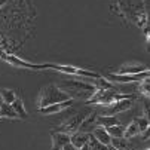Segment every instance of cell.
<instances>
[{
  "instance_id": "26",
  "label": "cell",
  "mask_w": 150,
  "mask_h": 150,
  "mask_svg": "<svg viewBox=\"0 0 150 150\" xmlns=\"http://www.w3.org/2000/svg\"><path fill=\"white\" fill-rule=\"evenodd\" d=\"M144 34H146V42H147V51H150V28H144Z\"/></svg>"
},
{
  "instance_id": "27",
  "label": "cell",
  "mask_w": 150,
  "mask_h": 150,
  "mask_svg": "<svg viewBox=\"0 0 150 150\" xmlns=\"http://www.w3.org/2000/svg\"><path fill=\"white\" fill-rule=\"evenodd\" d=\"M141 135H143V141L150 140V125L146 128V131H144V132H141Z\"/></svg>"
},
{
  "instance_id": "7",
  "label": "cell",
  "mask_w": 150,
  "mask_h": 150,
  "mask_svg": "<svg viewBox=\"0 0 150 150\" xmlns=\"http://www.w3.org/2000/svg\"><path fill=\"white\" fill-rule=\"evenodd\" d=\"M150 77V69L138 73V74H116V73H109L107 79L112 83H131V82H143L144 79Z\"/></svg>"
},
{
  "instance_id": "35",
  "label": "cell",
  "mask_w": 150,
  "mask_h": 150,
  "mask_svg": "<svg viewBox=\"0 0 150 150\" xmlns=\"http://www.w3.org/2000/svg\"><path fill=\"white\" fill-rule=\"evenodd\" d=\"M0 117H2V116H0Z\"/></svg>"
},
{
  "instance_id": "19",
  "label": "cell",
  "mask_w": 150,
  "mask_h": 150,
  "mask_svg": "<svg viewBox=\"0 0 150 150\" xmlns=\"http://www.w3.org/2000/svg\"><path fill=\"white\" fill-rule=\"evenodd\" d=\"M105 129H107V132H109V135L112 138H120L125 134V126H122L120 123L115 125V126H110V128H105Z\"/></svg>"
},
{
  "instance_id": "33",
  "label": "cell",
  "mask_w": 150,
  "mask_h": 150,
  "mask_svg": "<svg viewBox=\"0 0 150 150\" xmlns=\"http://www.w3.org/2000/svg\"><path fill=\"white\" fill-rule=\"evenodd\" d=\"M146 150H150V147H149V149H146Z\"/></svg>"
},
{
  "instance_id": "1",
  "label": "cell",
  "mask_w": 150,
  "mask_h": 150,
  "mask_svg": "<svg viewBox=\"0 0 150 150\" xmlns=\"http://www.w3.org/2000/svg\"><path fill=\"white\" fill-rule=\"evenodd\" d=\"M61 89L66 92L73 100H83L88 101L97 91V88L92 83L88 82H80V80H70V82H62Z\"/></svg>"
},
{
  "instance_id": "25",
  "label": "cell",
  "mask_w": 150,
  "mask_h": 150,
  "mask_svg": "<svg viewBox=\"0 0 150 150\" xmlns=\"http://www.w3.org/2000/svg\"><path fill=\"white\" fill-rule=\"evenodd\" d=\"M143 107H144V113L147 115L146 117H147V120H149V123H150V98H146V100H144Z\"/></svg>"
},
{
  "instance_id": "30",
  "label": "cell",
  "mask_w": 150,
  "mask_h": 150,
  "mask_svg": "<svg viewBox=\"0 0 150 150\" xmlns=\"http://www.w3.org/2000/svg\"><path fill=\"white\" fill-rule=\"evenodd\" d=\"M3 45V37H2V34H0V46Z\"/></svg>"
},
{
  "instance_id": "23",
  "label": "cell",
  "mask_w": 150,
  "mask_h": 150,
  "mask_svg": "<svg viewBox=\"0 0 150 150\" xmlns=\"http://www.w3.org/2000/svg\"><path fill=\"white\" fill-rule=\"evenodd\" d=\"M140 91H141L147 98H150V77H147V79H144L143 82H140Z\"/></svg>"
},
{
  "instance_id": "2",
  "label": "cell",
  "mask_w": 150,
  "mask_h": 150,
  "mask_svg": "<svg viewBox=\"0 0 150 150\" xmlns=\"http://www.w3.org/2000/svg\"><path fill=\"white\" fill-rule=\"evenodd\" d=\"M70 97L64 92L59 86L51 83V85H46V86H43L40 89V94L37 97V105H39V109H43V107L52 105L55 103L66 101Z\"/></svg>"
},
{
  "instance_id": "17",
  "label": "cell",
  "mask_w": 150,
  "mask_h": 150,
  "mask_svg": "<svg viewBox=\"0 0 150 150\" xmlns=\"http://www.w3.org/2000/svg\"><path fill=\"white\" fill-rule=\"evenodd\" d=\"M138 134H141V131H140V128H138L137 122L132 119L129 123H128V126H125V134H123V137L129 140V138H134V137H137Z\"/></svg>"
},
{
  "instance_id": "24",
  "label": "cell",
  "mask_w": 150,
  "mask_h": 150,
  "mask_svg": "<svg viewBox=\"0 0 150 150\" xmlns=\"http://www.w3.org/2000/svg\"><path fill=\"white\" fill-rule=\"evenodd\" d=\"M134 120L137 122V125H138V128H140V131H141V132H144V131H146V128L150 125L146 116H137V117H134Z\"/></svg>"
},
{
  "instance_id": "22",
  "label": "cell",
  "mask_w": 150,
  "mask_h": 150,
  "mask_svg": "<svg viewBox=\"0 0 150 150\" xmlns=\"http://www.w3.org/2000/svg\"><path fill=\"white\" fill-rule=\"evenodd\" d=\"M89 150H110V146H104L103 143H100L98 140H95L92 137V134H89V143H88Z\"/></svg>"
},
{
  "instance_id": "13",
  "label": "cell",
  "mask_w": 150,
  "mask_h": 150,
  "mask_svg": "<svg viewBox=\"0 0 150 150\" xmlns=\"http://www.w3.org/2000/svg\"><path fill=\"white\" fill-rule=\"evenodd\" d=\"M67 143H70V135L64 132H52V149H62Z\"/></svg>"
},
{
  "instance_id": "31",
  "label": "cell",
  "mask_w": 150,
  "mask_h": 150,
  "mask_svg": "<svg viewBox=\"0 0 150 150\" xmlns=\"http://www.w3.org/2000/svg\"><path fill=\"white\" fill-rule=\"evenodd\" d=\"M110 150H116V149H113V147H110Z\"/></svg>"
},
{
  "instance_id": "29",
  "label": "cell",
  "mask_w": 150,
  "mask_h": 150,
  "mask_svg": "<svg viewBox=\"0 0 150 150\" xmlns=\"http://www.w3.org/2000/svg\"><path fill=\"white\" fill-rule=\"evenodd\" d=\"M5 3H6V0H0V8H2Z\"/></svg>"
},
{
  "instance_id": "5",
  "label": "cell",
  "mask_w": 150,
  "mask_h": 150,
  "mask_svg": "<svg viewBox=\"0 0 150 150\" xmlns=\"http://www.w3.org/2000/svg\"><path fill=\"white\" fill-rule=\"evenodd\" d=\"M0 58H2L3 61H6L8 64H11V66L19 67V69H28V70H46V69H48V62H46V64H33V62H28V61L21 59V58L16 57V55L6 54L5 51H0Z\"/></svg>"
},
{
  "instance_id": "8",
  "label": "cell",
  "mask_w": 150,
  "mask_h": 150,
  "mask_svg": "<svg viewBox=\"0 0 150 150\" xmlns=\"http://www.w3.org/2000/svg\"><path fill=\"white\" fill-rule=\"evenodd\" d=\"M134 105V98H125V100H119L116 103H113L112 105H107L104 115H109V116H116L119 113L128 112Z\"/></svg>"
},
{
  "instance_id": "11",
  "label": "cell",
  "mask_w": 150,
  "mask_h": 150,
  "mask_svg": "<svg viewBox=\"0 0 150 150\" xmlns=\"http://www.w3.org/2000/svg\"><path fill=\"white\" fill-rule=\"evenodd\" d=\"M70 143H71L74 147L82 149V147H85V146H88V143H89V134L77 131V132H74V134L70 135Z\"/></svg>"
},
{
  "instance_id": "18",
  "label": "cell",
  "mask_w": 150,
  "mask_h": 150,
  "mask_svg": "<svg viewBox=\"0 0 150 150\" xmlns=\"http://www.w3.org/2000/svg\"><path fill=\"white\" fill-rule=\"evenodd\" d=\"M0 116L2 117H9V119H21L19 115L12 109V105L11 104H5V103L0 104Z\"/></svg>"
},
{
  "instance_id": "14",
  "label": "cell",
  "mask_w": 150,
  "mask_h": 150,
  "mask_svg": "<svg viewBox=\"0 0 150 150\" xmlns=\"http://www.w3.org/2000/svg\"><path fill=\"white\" fill-rule=\"evenodd\" d=\"M92 137L95 140H98L100 143H103L104 146H110V141H112V137L109 135L105 128H101V126H97L95 129L92 131Z\"/></svg>"
},
{
  "instance_id": "15",
  "label": "cell",
  "mask_w": 150,
  "mask_h": 150,
  "mask_svg": "<svg viewBox=\"0 0 150 150\" xmlns=\"http://www.w3.org/2000/svg\"><path fill=\"white\" fill-rule=\"evenodd\" d=\"M119 123H120V120L116 116H109V115L97 116V126H101V128H110V126H115Z\"/></svg>"
},
{
  "instance_id": "6",
  "label": "cell",
  "mask_w": 150,
  "mask_h": 150,
  "mask_svg": "<svg viewBox=\"0 0 150 150\" xmlns=\"http://www.w3.org/2000/svg\"><path fill=\"white\" fill-rule=\"evenodd\" d=\"M86 116H88V115L80 113V112L76 113V115H73V116H70L66 122L61 123V126L58 128V132H64V134H69V135L77 132L79 128H80V125H82V122H83V119L86 117Z\"/></svg>"
},
{
  "instance_id": "21",
  "label": "cell",
  "mask_w": 150,
  "mask_h": 150,
  "mask_svg": "<svg viewBox=\"0 0 150 150\" xmlns=\"http://www.w3.org/2000/svg\"><path fill=\"white\" fill-rule=\"evenodd\" d=\"M0 97H2V103H5V104H11V105H12V103L18 98L16 94H15L12 89H3L2 92H0Z\"/></svg>"
},
{
  "instance_id": "16",
  "label": "cell",
  "mask_w": 150,
  "mask_h": 150,
  "mask_svg": "<svg viewBox=\"0 0 150 150\" xmlns=\"http://www.w3.org/2000/svg\"><path fill=\"white\" fill-rule=\"evenodd\" d=\"M110 147H113V149H116V150H129V149H131V143H129V140L125 138V137L112 138Z\"/></svg>"
},
{
  "instance_id": "28",
  "label": "cell",
  "mask_w": 150,
  "mask_h": 150,
  "mask_svg": "<svg viewBox=\"0 0 150 150\" xmlns=\"http://www.w3.org/2000/svg\"><path fill=\"white\" fill-rule=\"evenodd\" d=\"M61 150H79V149H77V147H74V146H73L71 143H67V144L64 146V147H62Z\"/></svg>"
},
{
  "instance_id": "34",
  "label": "cell",
  "mask_w": 150,
  "mask_h": 150,
  "mask_svg": "<svg viewBox=\"0 0 150 150\" xmlns=\"http://www.w3.org/2000/svg\"><path fill=\"white\" fill-rule=\"evenodd\" d=\"M131 150H137V149H131Z\"/></svg>"
},
{
  "instance_id": "32",
  "label": "cell",
  "mask_w": 150,
  "mask_h": 150,
  "mask_svg": "<svg viewBox=\"0 0 150 150\" xmlns=\"http://www.w3.org/2000/svg\"><path fill=\"white\" fill-rule=\"evenodd\" d=\"M52 150H61V149H52Z\"/></svg>"
},
{
  "instance_id": "9",
  "label": "cell",
  "mask_w": 150,
  "mask_h": 150,
  "mask_svg": "<svg viewBox=\"0 0 150 150\" xmlns=\"http://www.w3.org/2000/svg\"><path fill=\"white\" fill-rule=\"evenodd\" d=\"M73 104H74V100H73V98H69V100H66V101L55 103V104H52V105L43 107V109H37V110H39V113H42V115H57V113H59V112H62V110L69 109V107H71Z\"/></svg>"
},
{
  "instance_id": "10",
  "label": "cell",
  "mask_w": 150,
  "mask_h": 150,
  "mask_svg": "<svg viewBox=\"0 0 150 150\" xmlns=\"http://www.w3.org/2000/svg\"><path fill=\"white\" fill-rule=\"evenodd\" d=\"M149 70V67L146 64L141 62H126L123 66H120V69L116 71V74H138Z\"/></svg>"
},
{
  "instance_id": "4",
  "label": "cell",
  "mask_w": 150,
  "mask_h": 150,
  "mask_svg": "<svg viewBox=\"0 0 150 150\" xmlns=\"http://www.w3.org/2000/svg\"><path fill=\"white\" fill-rule=\"evenodd\" d=\"M48 69L59 71V73H64V74L83 77V79H98V77H101V74H98L97 71H91L88 69L74 67V66H61V64H51V62H48Z\"/></svg>"
},
{
  "instance_id": "3",
  "label": "cell",
  "mask_w": 150,
  "mask_h": 150,
  "mask_svg": "<svg viewBox=\"0 0 150 150\" xmlns=\"http://www.w3.org/2000/svg\"><path fill=\"white\" fill-rule=\"evenodd\" d=\"M125 98H135L131 94H119L115 89H97L95 94L86 101V104H97V105H112L113 103L119 101V100H125Z\"/></svg>"
},
{
  "instance_id": "20",
  "label": "cell",
  "mask_w": 150,
  "mask_h": 150,
  "mask_svg": "<svg viewBox=\"0 0 150 150\" xmlns=\"http://www.w3.org/2000/svg\"><path fill=\"white\" fill-rule=\"evenodd\" d=\"M12 109L19 115L21 119H25V117H27V112H25V109H24V103H23V100H21V98H16V100L12 103Z\"/></svg>"
},
{
  "instance_id": "12",
  "label": "cell",
  "mask_w": 150,
  "mask_h": 150,
  "mask_svg": "<svg viewBox=\"0 0 150 150\" xmlns=\"http://www.w3.org/2000/svg\"><path fill=\"white\" fill-rule=\"evenodd\" d=\"M95 126H97V115L95 113H89L86 117L83 119V122H82V125L79 128V131L89 134V131L95 129Z\"/></svg>"
}]
</instances>
